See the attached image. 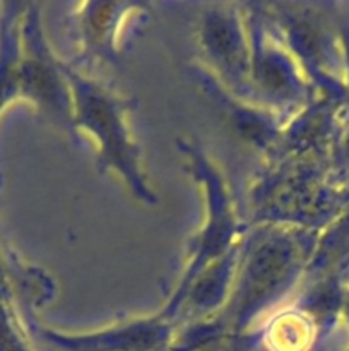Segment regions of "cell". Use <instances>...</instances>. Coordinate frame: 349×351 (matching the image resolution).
I'll list each match as a JSON object with an SVG mask.
<instances>
[{"mask_svg":"<svg viewBox=\"0 0 349 351\" xmlns=\"http://www.w3.org/2000/svg\"><path fill=\"white\" fill-rule=\"evenodd\" d=\"M178 149L185 158V167L204 195V223L190 237L185 256V266L180 280L174 285L170 298L161 308V314L177 322L181 302L195 278L221 259L245 235V225L236 213L228 182L214 161L204 153L197 143L180 139Z\"/></svg>","mask_w":349,"mask_h":351,"instance_id":"obj_3","label":"cell"},{"mask_svg":"<svg viewBox=\"0 0 349 351\" xmlns=\"http://www.w3.org/2000/svg\"><path fill=\"white\" fill-rule=\"evenodd\" d=\"M64 74L72 98V129L96 144L98 170L116 175L139 202L156 206L159 197L147 180L142 153L129 123L132 99L65 60Z\"/></svg>","mask_w":349,"mask_h":351,"instance_id":"obj_2","label":"cell"},{"mask_svg":"<svg viewBox=\"0 0 349 351\" xmlns=\"http://www.w3.org/2000/svg\"><path fill=\"white\" fill-rule=\"evenodd\" d=\"M269 331H267V341L269 345L279 351H296L303 343L307 335V314L303 311H287L274 314L272 319H267Z\"/></svg>","mask_w":349,"mask_h":351,"instance_id":"obj_9","label":"cell"},{"mask_svg":"<svg viewBox=\"0 0 349 351\" xmlns=\"http://www.w3.org/2000/svg\"><path fill=\"white\" fill-rule=\"evenodd\" d=\"M198 45L205 57L202 65L221 86L253 103L250 89V38L243 7L218 3L205 9L198 21Z\"/></svg>","mask_w":349,"mask_h":351,"instance_id":"obj_6","label":"cell"},{"mask_svg":"<svg viewBox=\"0 0 349 351\" xmlns=\"http://www.w3.org/2000/svg\"><path fill=\"white\" fill-rule=\"evenodd\" d=\"M250 38V89L257 105L279 113L303 99L307 84L301 77L300 64L274 29L266 10L260 5L243 7Z\"/></svg>","mask_w":349,"mask_h":351,"instance_id":"obj_4","label":"cell"},{"mask_svg":"<svg viewBox=\"0 0 349 351\" xmlns=\"http://www.w3.org/2000/svg\"><path fill=\"white\" fill-rule=\"evenodd\" d=\"M0 351H26L19 336L14 331L7 312L0 307Z\"/></svg>","mask_w":349,"mask_h":351,"instance_id":"obj_10","label":"cell"},{"mask_svg":"<svg viewBox=\"0 0 349 351\" xmlns=\"http://www.w3.org/2000/svg\"><path fill=\"white\" fill-rule=\"evenodd\" d=\"M174 322L161 312L125 319L91 332H58L40 329L41 338L64 351H156L174 338Z\"/></svg>","mask_w":349,"mask_h":351,"instance_id":"obj_8","label":"cell"},{"mask_svg":"<svg viewBox=\"0 0 349 351\" xmlns=\"http://www.w3.org/2000/svg\"><path fill=\"white\" fill-rule=\"evenodd\" d=\"M140 2H84L70 12V26L79 45L75 67L116 64L122 55V34L132 17L146 14Z\"/></svg>","mask_w":349,"mask_h":351,"instance_id":"obj_7","label":"cell"},{"mask_svg":"<svg viewBox=\"0 0 349 351\" xmlns=\"http://www.w3.org/2000/svg\"><path fill=\"white\" fill-rule=\"evenodd\" d=\"M23 47L16 67L17 96L33 103L55 123L74 134L72 98L64 74V60L53 53L41 29L40 10L31 7L23 23Z\"/></svg>","mask_w":349,"mask_h":351,"instance_id":"obj_5","label":"cell"},{"mask_svg":"<svg viewBox=\"0 0 349 351\" xmlns=\"http://www.w3.org/2000/svg\"><path fill=\"white\" fill-rule=\"evenodd\" d=\"M308 254L310 235L296 225L262 223L245 232L228 302L207 319L216 336L238 335L267 315L294 287Z\"/></svg>","mask_w":349,"mask_h":351,"instance_id":"obj_1","label":"cell"}]
</instances>
